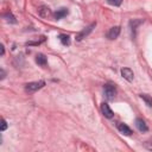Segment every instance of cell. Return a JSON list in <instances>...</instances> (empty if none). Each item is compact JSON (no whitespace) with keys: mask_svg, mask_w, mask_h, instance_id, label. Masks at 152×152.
Wrapping results in <instances>:
<instances>
[{"mask_svg":"<svg viewBox=\"0 0 152 152\" xmlns=\"http://www.w3.org/2000/svg\"><path fill=\"white\" fill-rule=\"evenodd\" d=\"M140 97L144 100V102L148 106V107H152V97L147 94H140Z\"/></svg>","mask_w":152,"mask_h":152,"instance_id":"15","label":"cell"},{"mask_svg":"<svg viewBox=\"0 0 152 152\" xmlns=\"http://www.w3.org/2000/svg\"><path fill=\"white\" fill-rule=\"evenodd\" d=\"M38 14L43 18H46L51 14V11L48 6H40V7H38Z\"/></svg>","mask_w":152,"mask_h":152,"instance_id":"10","label":"cell"},{"mask_svg":"<svg viewBox=\"0 0 152 152\" xmlns=\"http://www.w3.org/2000/svg\"><path fill=\"white\" fill-rule=\"evenodd\" d=\"M135 127H137L140 132H147V131H148L147 124H146L142 119H140V118H137V119H135Z\"/></svg>","mask_w":152,"mask_h":152,"instance_id":"8","label":"cell"},{"mask_svg":"<svg viewBox=\"0 0 152 152\" xmlns=\"http://www.w3.org/2000/svg\"><path fill=\"white\" fill-rule=\"evenodd\" d=\"M0 48H1V56H4V53H5V48H4V45H2V44L0 45Z\"/></svg>","mask_w":152,"mask_h":152,"instance_id":"18","label":"cell"},{"mask_svg":"<svg viewBox=\"0 0 152 152\" xmlns=\"http://www.w3.org/2000/svg\"><path fill=\"white\" fill-rule=\"evenodd\" d=\"M5 78V71H4V69H1V80H4Z\"/></svg>","mask_w":152,"mask_h":152,"instance_id":"19","label":"cell"},{"mask_svg":"<svg viewBox=\"0 0 152 152\" xmlns=\"http://www.w3.org/2000/svg\"><path fill=\"white\" fill-rule=\"evenodd\" d=\"M118 129L120 131V133H122L124 135H127V137H129V135H132V129L126 125V124H124V122H120L119 125H118Z\"/></svg>","mask_w":152,"mask_h":152,"instance_id":"9","label":"cell"},{"mask_svg":"<svg viewBox=\"0 0 152 152\" xmlns=\"http://www.w3.org/2000/svg\"><path fill=\"white\" fill-rule=\"evenodd\" d=\"M101 112H102V114H103V115H104L107 119H112V118L114 116V113H113V110L110 109L109 104H107L106 102L101 103Z\"/></svg>","mask_w":152,"mask_h":152,"instance_id":"6","label":"cell"},{"mask_svg":"<svg viewBox=\"0 0 152 152\" xmlns=\"http://www.w3.org/2000/svg\"><path fill=\"white\" fill-rule=\"evenodd\" d=\"M103 93H104V96L107 100H113L116 95V88L113 84H104Z\"/></svg>","mask_w":152,"mask_h":152,"instance_id":"2","label":"cell"},{"mask_svg":"<svg viewBox=\"0 0 152 152\" xmlns=\"http://www.w3.org/2000/svg\"><path fill=\"white\" fill-rule=\"evenodd\" d=\"M4 18L6 19V21H8V23H11V24H17V19H15V17H14L11 12L5 13V14H4Z\"/></svg>","mask_w":152,"mask_h":152,"instance_id":"14","label":"cell"},{"mask_svg":"<svg viewBox=\"0 0 152 152\" xmlns=\"http://www.w3.org/2000/svg\"><path fill=\"white\" fill-rule=\"evenodd\" d=\"M69 13V11H68V8H61V10H57L56 12H55V14H53V17H55V19H57V20H59V19H62V18H64L66 14Z\"/></svg>","mask_w":152,"mask_h":152,"instance_id":"11","label":"cell"},{"mask_svg":"<svg viewBox=\"0 0 152 152\" xmlns=\"http://www.w3.org/2000/svg\"><path fill=\"white\" fill-rule=\"evenodd\" d=\"M45 86V82L44 81H36V82H30L27 84H25V90L31 93V91H37L39 90L40 88H43Z\"/></svg>","mask_w":152,"mask_h":152,"instance_id":"1","label":"cell"},{"mask_svg":"<svg viewBox=\"0 0 152 152\" xmlns=\"http://www.w3.org/2000/svg\"><path fill=\"white\" fill-rule=\"evenodd\" d=\"M142 23H144L142 19H133V20L129 21V28H131V32H132V37L133 38H135V36H137V28H138V26L141 25Z\"/></svg>","mask_w":152,"mask_h":152,"instance_id":"4","label":"cell"},{"mask_svg":"<svg viewBox=\"0 0 152 152\" xmlns=\"http://www.w3.org/2000/svg\"><path fill=\"white\" fill-rule=\"evenodd\" d=\"M96 26V23H91L89 26H87V27H84L81 32H78L77 33V36H76V40H82L83 38H86L93 30H94V27Z\"/></svg>","mask_w":152,"mask_h":152,"instance_id":"3","label":"cell"},{"mask_svg":"<svg viewBox=\"0 0 152 152\" xmlns=\"http://www.w3.org/2000/svg\"><path fill=\"white\" fill-rule=\"evenodd\" d=\"M120 31H121L120 30V26H113V27H110L109 31L107 32V38L110 39V40L116 39L119 37V34H120Z\"/></svg>","mask_w":152,"mask_h":152,"instance_id":"5","label":"cell"},{"mask_svg":"<svg viewBox=\"0 0 152 152\" xmlns=\"http://www.w3.org/2000/svg\"><path fill=\"white\" fill-rule=\"evenodd\" d=\"M7 128V122H6V120L5 119H1V131H5Z\"/></svg>","mask_w":152,"mask_h":152,"instance_id":"17","label":"cell"},{"mask_svg":"<svg viewBox=\"0 0 152 152\" xmlns=\"http://www.w3.org/2000/svg\"><path fill=\"white\" fill-rule=\"evenodd\" d=\"M121 76H122L126 81H128V82H132V81H133V77H134L133 71H132L129 68H122V69H121Z\"/></svg>","mask_w":152,"mask_h":152,"instance_id":"7","label":"cell"},{"mask_svg":"<svg viewBox=\"0 0 152 152\" xmlns=\"http://www.w3.org/2000/svg\"><path fill=\"white\" fill-rule=\"evenodd\" d=\"M36 63H37L38 65H40V66H45L46 63H48V59H46L45 55H43V53H38V55L36 56Z\"/></svg>","mask_w":152,"mask_h":152,"instance_id":"12","label":"cell"},{"mask_svg":"<svg viewBox=\"0 0 152 152\" xmlns=\"http://www.w3.org/2000/svg\"><path fill=\"white\" fill-rule=\"evenodd\" d=\"M58 38H59V40H61V43H62L63 45H65V46L70 45V37H69L68 34L61 33V34L58 36Z\"/></svg>","mask_w":152,"mask_h":152,"instance_id":"13","label":"cell"},{"mask_svg":"<svg viewBox=\"0 0 152 152\" xmlns=\"http://www.w3.org/2000/svg\"><path fill=\"white\" fill-rule=\"evenodd\" d=\"M107 2L109 5H112V6H120L122 0H107Z\"/></svg>","mask_w":152,"mask_h":152,"instance_id":"16","label":"cell"}]
</instances>
